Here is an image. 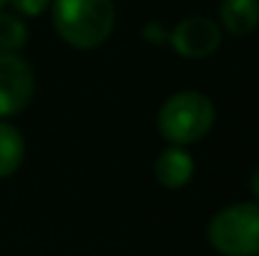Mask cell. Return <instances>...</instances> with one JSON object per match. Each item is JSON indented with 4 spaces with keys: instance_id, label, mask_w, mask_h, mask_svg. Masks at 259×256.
Returning <instances> with one entry per match:
<instances>
[{
    "instance_id": "cell-1",
    "label": "cell",
    "mask_w": 259,
    "mask_h": 256,
    "mask_svg": "<svg viewBox=\"0 0 259 256\" xmlns=\"http://www.w3.org/2000/svg\"><path fill=\"white\" fill-rule=\"evenodd\" d=\"M113 0H53V28L71 48H98L113 33Z\"/></svg>"
},
{
    "instance_id": "cell-2",
    "label": "cell",
    "mask_w": 259,
    "mask_h": 256,
    "mask_svg": "<svg viewBox=\"0 0 259 256\" xmlns=\"http://www.w3.org/2000/svg\"><path fill=\"white\" fill-rule=\"evenodd\" d=\"M217 108L201 90H179L159 111V131L171 146L199 143L214 128Z\"/></svg>"
},
{
    "instance_id": "cell-3",
    "label": "cell",
    "mask_w": 259,
    "mask_h": 256,
    "mask_svg": "<svg viewBox=\"0 0 259 256\" xmlns=\"http://www.w3.org/2000/svg\"><path fill=\"white\" fill-rule=\"evenodd\" d=\"M209 244L222 256L259 254V203L242 201L214 214L206 229Z\"/></svg>"
},
{
    "instance_id": "cell-4",
    "label": "cell",
    "mask_w": 259,
    "mask_h": 256,
    "mask_svg": "<svg viewBox=\"0 0 259 256\" xmlns=\"http://www.w3.org/2000/svg\"><path fill=\"white\" fill-rule=\"evenodd\" d=\"M35 93V73L18 53L0 50V118L20 113Z\"/></svg>"
},
{
    "instance_id": "cell-5",
    "label": "cell",
    "mask_w": 259,
    "mask_h": 256,
    "mask_svg": "<svg viewBox=\"0 0 259 256\" xmlns=\"http://www.w3.org/2000/svg\"><path fill=\"white\" fill-rule=\"evenodd\" d=\"M171 48L181 58H206L222 45V28L206 15L184 18L169 35Z\"/></svg>"
},
{
    "instance_id": "cell-6",
    "label": "cell",
    "mask_w": 259,
    "mask_h": 256,
    "mask_svg": "<svg viewBox=\"0 0 259 256\" xmlns=\"http://www.w3.org/2000/svg\"><path fill=\"white\" fill-rule=\"evenodd\" d=\"M191 176H194V159L181 146L164 148L154 161V178L164 188H181L191 181Z\"/></svg>"
},
{
    "instance_id": "cell-7",
    "label": "cell",
    "mask_w": 259,
    "mask_h": 256,
    "mask_svg": "<svg viewBox=\"0 0 259 256\" xmlns=\"http://www.w3.org/2000/svg\"><path fill=\"white\" fill-rule=\"evenodd\" d=\"M219 20L229 35L244 38L259 25V0H222Z\"/></svg>"
},
{
    "instance_id": "cell-8",
    "label": "cell",
    "mask_w": 259,
    "mask_h": 256,
    "mask_svg": "<svg viewBox=\"0 0 259 256\" xmlns=\"http://www.w3.org/2000/svg\"><path fill=\"white\" fill-rule=\"evenodd\" d=\"M25 156V141L20 131L5 121H0V178L13 176Z\"/></svg>"
},
{
    "instance_id": "cell-9",
    "label": "cell",
    "mask_w": 259,
    "mask_h": 256,
    "mask_svg": "<svg viewBox=\"0 0 259 256\" xmlns=\"http://www.w3.org/2000/svg\"><path fill=\"white\" fill-rule=\"evenodd\" d=\"M28 43V28L20 15L0 10V50L18 53Z\"/></svg>"
},
{
    "instance_id": "cell-10",
    "label": "cell",
    "mask_w": 259,
    "mask_h": 256,
    "mask_svg": "<svg viewBox=\"0 0 259 256\" xmlns=\"http://www.w3.org/2000/svg\"><path fill=\"white\" fill-rule=\"evenodd\" d=\"M8 3L15 8V13L28 15V18H35V15L46 13L48 5H51V0H8Z\"/></svg>"
},
{
    "instance_id": "cell-11",
    "label": "cell",
    "mask_w": 259,
    "mask_h": 256,
    "mask_svg": "<svg viewBox=\"0 0 259 256\" xmlns=\"http://www.w3.org/2000/svg\"><path fill=\"white\" fill-rule=\"evenodd\" d=\"M252 191H254V196H257V201H259V166L252 173Z\"/></svg>"
},
{
    "instance_id": "cell-12",
    "label": "cell",
    "mask_w": 259,
    "mask_h": 256,
    "mask_svg": "<svg viewBox=\"0 0 259 256\" xmlns=\"http://www.w3.org/2000/svg\"><path fill=\"white\" fill-rule=\"evenodd\" d=\"M5 3H8V0H0V10H3V8H5Z\"/></svg>"
},
{
    "instance_id": "cell-13",
    "label": "cell",
    "mask_w": 259,
    "mask_h": 256,
    "mask_svg": "<svg viewBox=\"0 0 259 256\" xmlns=\"http://www.w3.org/2000/svg\"><path fill=\"white\" fill-rule=\"evenodd\" d=\"M257 256H259V254H257Z\"/></svg>"
}]
</instances>
